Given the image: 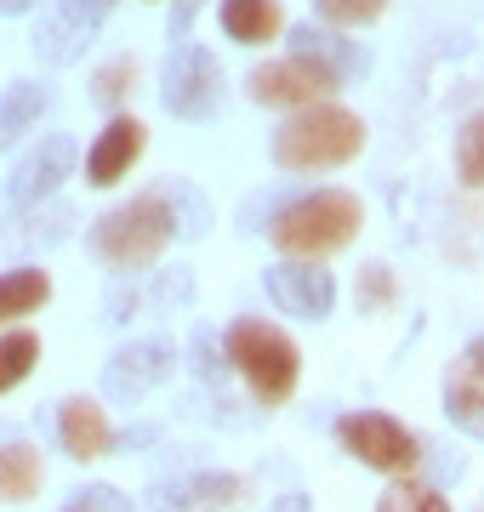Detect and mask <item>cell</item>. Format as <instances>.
Masks as SVG:
<instances>
[{"mask_svg":"<svg viewBox=\"0 0 484 512\" xmlns=\"http://www.w3.org/2000/svg\"><path fill=\"white\" fill-rule=\"evenodd\" d=\"M365 228V205L359 194L348 188H314V194H302L280 211V217L268 222V239H274V251L285 262H325V256L348 251Z\"/></svg>","mask_w":484,"mask_h":512,"instance_id":"1","label":"cell"},{"mask_svg":"<svg viewBox=\"0 0 484 512\" xmlns=\"http://www.w3.org/2000/svg\"><path fill=\"white\" fill-rule=\"evenodd\" d=\"M365 120L342 103H314V109L291 114L280 131H274V165L291 171V177H314V171H336V165L359 160L365 148Z\"/></svg>","mask_w":484,"mask_h":512,"instance_id":"2","label":"cell"},{"mask_svg":"<svg viewBox=\"0 0 484 512\" xmlns=\"http://www.w3.org/2000/svg\"><path fill=\"white\" fill-rule=\"evenodd\" d=\"M223 348H228V365L245 376V387H251V399L257 404L280 410V404L297 393L302 353H297V342H291L280 325H268V319H234L228 336H223Z\"/></svg>","mask_w":484,"mask_h":512,"instance_id":"3","label":"cell"},{"mask_svg":"<svg viewBox=\"0 0 484 512\" xmlns=\"http://www.w3.org/2000/svg\"><path fill=\"white\" fill-rule=\"evenodd\" d=\"M171 217H166V205H160V194H137V200L126 205H114L109 217L92 228V245L97 256L109 262V268H120V274H143V268H154L160 256H166L171 245Z\"/></svg>","mask_w":484,"mask_h":512,"instance_id":"4","label":"cell"},{"mask_svg":"<svg viewBox=\"0 0 484 512\" xmlns=\"http://www.w3.org/2000/svg\"><path fill=\"white\" fill-rule=\"evenodd\" d=\"M336 444H342L359 467L388 473V478H410L416 461H422V439L410 433L405 421L382 416V410H354V416H342L336 421Z\"/></svg>","mask_w":484,"mask_h":512,"instance_id":"5","label":"cell"},{"mask_svg":"<svg viewBox=\"0 0 484 512\" xmlns=\"http://www.w3.org/2000/svg\"><path fill=\"white\" fill-rule=\"evenodd\" d=\"M160 109L171 120H194V126L211 120V114L223 109V63L205 46H194V40L171 46L166 69H160Z\"/></svg>","mask_w":484,"mask_h":512,"instance_id":"6","label":"cell"},{"mask_svg":"<svg viewBox=\"0 0 484 512\" xmlns=\"http://www.w3.org/2000/svg\"><path fill=\"white\" fill-rule=\"evenodd\" d=\"M245 92L262 109H297L302 114V109H314V103H331L336 80L319 63H308V57H274V63H257L251 69Z\"/></svg>","mask_w":484,"mask_h":512,"instance_id":"7","label":"cell"},{"mask_svg":"<svg viewBox=\"0 0 484 512\" xmlns=\"http://www.w3.org/2000/svg\"><path fill=\"white\" fill-rule=\"evenodd\" d=\"M75 165H80L75 137L52 131V137H40V143L29 148L18 165H12V183H6V194H12V205H18V211H40L57 188L75 177Z\"/></svg>","mask_w":484,"mask_h":512,"instance_id":"8","label":"cell"},{"mask_svg":"<svg viewBox=\"0 0 484 512\" xmlns=\"http://www.w3.org/2000/svg\"><path fill=\"white\" fill-rule=\"evenodd\" d=\"M177 376V348L171 342H126V348L109 353V365H103V393L114 404H137L149 399L154 387H166Z\"/></svg>","mask_w":484,"mask_h":512,"instance_id":"9","label":"cell"},{"mask_svg":"<svg viewBox=\"0 0 484 512\" xmlns=\"http://www.w3.org/2000/svg\"><path fill=\"white\" fill-rule=\"evenodd\" d=\"M262 291L280 313L291 319H331L336 308V279L331 268H319V262H274V268H262Z\"/></svg>","mask_w":484,"mask_h":512,"instance_id":"10","label":"cell"},{"mask_svg":"<svg viewBox=\"0 0 484 512\" xmlns=\"http://www.w3.org/2000/svg\"><path fill=\"white\" fill-rule=\"evenodd\" d=\"M143 148H149V126H143V120H131V114H114L109 126L97 131V143L86 148V183H92V188L126 183L131 165L143 160Z\"/></svg>","mask_w":484,"mask_h":512,"instance_id":"11","label":"cell"},{"mask_svg":"<svg viewBox=\"0 0 484 512\" xmlns=\"http://www.w3.org/2000/svg\"><path fill=\"white\" fill-rule=\"evenodd\" d=\"M114 12V0H57L52 23L35 35V52L46 63H75L86 52V40L103 29V18Z\"/></svg>","mask_w":484,"mask_h":512,"instance_id":"12","label":"cell"},{"mask_svg":"<svg viewBox=\"0 0 484 512\" xmlns=\"http://www.w3.org/2000/svg\"><path fill=\"white\" fill-rule=\"evenodd\" d=\"M245 490L251 484L240 473H183L154 490V512H223L245 501Z\"/></svg>","mask_w":484,"mask_h":512,"instance_id":"13","label":"cell"},{"mask_svg":"<svg viewBox=\"0 0 484 512\" xmlns=\"http://www.w3.org/2000/svg\"><path fill=\"white\" fill-rule=\"evenodd\" d=\"M57 439H63V450L75 461H97L109 456L114 444V427H109V410L97 399H86V393H75V399L57 404Z\"/></svg>","mask_w":484,"mask_h":512,"instance_id":"14","label":"cell"},{"mask_svg":"<svg viewBox=\"0 0 484 512\" xmlns=\"http://www.w3.org/2000/svg\"><path fill=\"white\" fill-rule=\"evenodd\" d=\"M291 40H297V52H291V57H308V63H319V69L331 74L336 86L371 69V57L359 52L354 40H342L336 29H314V23H302V29H291Z\"/></svg>","mask_w":484,"mask_h":512,"instance_id":"15","label":"cell"},{"mask_svg":"<svg viewBox=\"0 0 484 512\" xmlns=\"http://www.w3.org/2000/svg\"><path fill=\"white\" fill-rule=\"evenodd\" d=\"M439 393H445L450 427H462L467 439H484V376H479V370L467 365V359H456V365L445 370Z\"/></svg>","mask_w":484,"mask_h":512,"instance_id":"16","label":"cell"},{"mask_svg":"<svg viewBox=\"0 0 484 512\" xmlns=\"http://www.w3.org/2000/svg\"><path fill=\"white\" fill-rule=\"evenodd\" d=\"M217 18H223V35L234 40V46H268V40H280V29H285L280 0H223Z\"/></svg>","mask_w":484,"mask_h":512,"instance_id":"17","label":"cell"},{"mask_svg":"<svg viewBox=\"0 0 484 512\" xmlns=\"http://www.w3.org/2000/svg\"><path fill=\"white\" fill-rule=\"evenodd\" d=\"M46 109H52V92L40 80H12L0 92V148H18L46 120Z\"/></svg>","mask_w":484,"mask_h":512,"instance_id":"18","label":"cell"},{"mask_svg":"<svg viewBox=\"0 0 484 512\" xmlns=\"http://www.w3.org/2000/svg\"><path fill=\"white\" fill-rule=\"evenodd\" d=\"M52 302V274L46 268H12L0 274V325H18Z\"/></svg>","mask_w":484,"mask_h":512,"instance_id":"19","label":"cell"},{"mask_svg":"<svg viewBox=\"0 0 484 512\" xmlns=\"http://www.w3.org/2000/svg\"><path fill=\"white\" fill-rule=\"evenodd\" d=\"M154 194H160V205H166L171 234H183V239H205V234H211V205H205V194L188 183V177H171V183H160Z\"/></svg>","mask_w":484,"mask_h":512,"instance_id":"20","label":"cell"},{"mask_svg":"<svg viewBox=\"0 0 484 512\" xmlns=\"http://www.w3.org/2000/svg\"><path fill=\"white\" fill-rule=\"evenodd\" d=\"M40 484H46L40 450H29V444H0V501L23 507V501L40 495Z\"/></svg>","mask_w":484,"mask_h":512,"instance_id":"21","label":"cell"},{"mask_svg":"<svg viewBox=\"0 0 484 512\" xmlns=\"http://www.w3.org/2000/svg\"><path fill=\"white\" fill-rule=\"evenodd\" d=\"M40 365V336L35 330H6L0 336V393H12L18 382H29V370Z\"/></svg>","mask_w":484,"mask_h":512,"instance_id":"22","label":"cell"},{"mask_svg":"<svg viewBox=\"0 0 484 512\" xmlns=\"http://www.w3.org/2000/svg\"><path fill=\"white\" fill-rule=\"evenodd\" d=\"M456 177L462 188H484V114H467L456 131Z\"/></svg>","mask_w":484,"mask_h":512,"instance_id":"23","label":"cell"},{"mask_svg":"<svg viewBox=\"0 0 484 512\" xmlns=\"http://www.w3.org/2000/svg\"><path fill=\"white\" fill-rule=\"evenodd\" d=\"M131 86H137V57H109V63L92 74V103L97 109H120Z\"/></svg>","mask_w":484,"mask_h":512,"instance_id":"24","label":"cell"},{"mask_svg":"<svg viewBox=\"0 0 484 512\" xmlns=\"http://www.w3.org/2000/svg\"><path fill=\"white\" fill-rule=\"evenodd\" d=\"M188 365H194V376H200L205 387H223L228 382V348L217 330H194V348H188Z\"/></svg>","mask_w":484,"mask_h":512,"instance_id":"25","label":"cell"},{"mask_svg":"<svg viewBox=\"0 0 484 512\" xmlns=\"http://www.w3.org/2000/svg\"><path fill=\"white\" fill-rule=\"evenodd\" d=\"M376 512H450V501L433 484H416V478H399L382 501H376Z\"/></svg>","mask_w":484,"mask_h":512,"instance_id":"26","label":"cell"},{"mask_svg":"<svg viewBox=\"0 0 484 512\" xmlns=\"http://www.w3.org/2000/svg\"><path fill=\"white\" fill-rule=\"evenodd\" d=\"M314 6L331 29H359V23H376L388 12V0H314Z\"/></svg>","mask_w":484,"mask_h":512,"instance_id":"27","label":"cell"},{"mask_svg":"<svg viewBox=\"0 0 484 512\" xmlns=\"http://www.w3.org/2000/svg\"><path fill=\"white\" fill-rule=\"evenodd\" d=\"M393 291H399V285H393L388 262H365V268H359V308H365V313L393 308Z\"/></svg>","mask_w":484,"mask_h":512,"instance_id":"28","label":"cell"},{"mask_svg":"<svg viewBox=\"0 0 484 512\" xmlns=\"http://www.w3.org/2000/svg\"><path fill=\"white\" fill-rule=\"evenodd\" d=\"M80 512H131V501L114 484H92V490H80Z\"/></svg>","mask_w":484,"mask_h":512,"instance_id":"29","label":"cell"},{"mask_svg":"<svg viewBox=\"0 0 484 512\" xmlns=\"http://www.w3.org/2000/svg\"><path fill=\"white\" fill-rule=\"evenodd\" d=\"M149 444H160V421H131L126 433H114L109 450H126L131 456V450H149Z\"/></svg>","mask_w":484,"mask_h":512,"instance_id":"30","label":"cell"},{"mask_svg":"<svg viewBox=\"0 0 484 512\" xmlns=\"http://www.w3.org/2000/svg\"><path fill=\"white\" fill-rule=\"evenodd\" d=\"M188 296H194L188 268H166V274H160V302H166V308H177V302H188Z\"/></svg>","mask_w":484,"mask_h":512,"instance_id":"31","label":"cell"},{"mask_svg":"<svg viewBox=\"0 0 484 512\" xmlns=\"http://www.w3.org/2000/svg\"><path fill=\"white\" fill-rule=\"evenodd\" d=\"M131 308H137V291H126V285H114V291H109V319H114V325H126V319H131Z\"/></svg>","mask_w":484,"mask_h":512,"instance_id":"32","label":"cell"},{"mask_svg":"<svg viewBox=\"0 0 484 512\" xmlns=\"http://www.w3.org/2000/svg\"><path fill=\"white\" fill-rule=\"evenodd\" d=\"M268 512H308V495H302V490H291V495H280V501H274Z\"/></svg>","mask_w":484,"mask_h":512,"instance_id":"33","label":"cell"},{"mask_svg":"<svg viewBox=\"0 0 484 512\" xmlns=\"http://www.w3.org/2000/svg\"><path fill=\"white\" fill-rule=\"evenodd\" d=\"M40 0H0V18H23V12H35Z\"/></svg>","mask_w":484,"mask_h":512,"instance_id":"34","label":"cell"},{"mask_svg":"<svg viewBox=\"0 0 484 512\" xmlns=\"http://www.w3.org/2000/svg\"><path fill=\"white\" fill-rule=\"evenodd\" d=\"M462 359H467V365H473V370L484 376V336H473V342H467V353H462Z\"/></svg>","mask_w":484,"mask_h":512,"instance_id":"35","label":"cell"},{"mask_svg":"<svg viewBox=\"0 0 484 512\" xmlns=\"http://www.w3.org/2000/svg\"><path fill=\"white\" fill-rule=\"evenodd\" d=\"M69 512H80V507H69Z\"/></svg>","mask_w":484,"mask_h":512,"instance_id":"36","label":"cell"}]
</instances>
